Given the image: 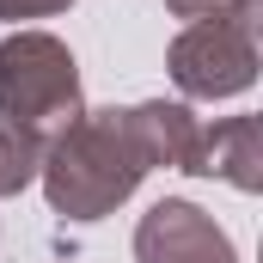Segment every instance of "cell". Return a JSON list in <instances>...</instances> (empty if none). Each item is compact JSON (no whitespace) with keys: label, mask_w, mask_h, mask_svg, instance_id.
<instances>
[{"label":"cell","mask_w":263,"mask_h":263,"mask_svg":"<svg viewBox=\"0 0 263 263\" xmlns=\"http://www.w3.org/2000/svg\"><path fill=\"white\" fill-rule=\"evenodd\" d=\"M165 73L184 98H239L257 86V12H233V18H196L172 37Z\"/></svg>","instance_id":"cell-3"},{"label":"cell","mask_w":263,"mask_h":263,"mask_svg":"<svg viewBox=\"0 0 263 263\" xmlns=\"http://www.w3.org/2000/svg\"><path fill=\"white\" fill-rule=\"evenodd\" d=\"M196 141H202V123L184 98L80 110L43 147L37 184L62 220L86 227V220H104L110 208H123L147 184V172H159V165L196 172Z\"/></svg>","instance_id":"cell-1"},{"label":"cell","mask_w":263,"mask_h":263,"mask_svg":"<svg viewBox=\"0 0 263 263\" xmlns=\"http://www.w3.org/2000/svg\"><path fill=\"white\" fill-rule=\"evenodd\" d=\"M80 110L86 92L73 49L49 31H12L0 43V129L43 153Z\"/></svg>","instance_id":"cell-2"},{"label":"cell","mask_w":263,"mask_h":263,"mask_svg":"<svg viewBox=\"0 0 263 263\" xmlns=\"http://www.w3.org/2000/svg\"><path fill=\"white\" fill-rule=\"evenodd\" d=\"M73 0H0V18H55V12H67Z\"/></svg>","instance_id":"cell-8"},{"label":"cell","mask_w":263,"mask_h":263,"mask_svg":"<svg viewBox=\"0 0 263 263\" xmlns=\"http://www.w3.org/2000/svg\"><path fill=\"white\" fill-rule=\"evenodd\" d=\"M135 263H239V251L208 208L165 196L135 220Z\"/></svg>","instance_id":"cell-4"},{"label":"cell","mask_w":263,"mask_h":263,"mask_svg":"<svg viewBox=\"0 0 263 263\" xmlns=\"http://www.w3.org/2000/svg\"><path fill=\"white\" fill-rule=\"evenodd\" d=\"M190 178H220L233 190H257L263 184V123L257 117H220L214 129L202 123L196 141V172Z\"/></svg>","instance_id":"cell-5"},{"label":"cell","mask_w":263,"mask_h":263,"mask_svg":"<svg viewBox=\"0 0 263 263\" xmlns=\"http://www.w3.org/2000/svg\"><path fill=\"white\" fill-rule=\"evenodd\" d=\"M165 12L178 18H233V12H263V0H165Z\"/></svg>","instance_id":"cell-7"},{"label":"cell","mask_w":263,"mask_h":263,"mask_svg":"<svg viewBox=\"0 0 263 263\" xmlns=\"http://www.w3.org/2000/svg\"><path fill=\"white\" fill-rule=\"evenodd\" d=\"M37 147H25L18 135H6L0 129V196H18L25 184H37Z\"/></svg>","instance_id":"cell-6"}]
</instances>
